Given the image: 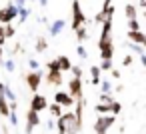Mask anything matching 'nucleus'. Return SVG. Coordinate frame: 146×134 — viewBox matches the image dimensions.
<instances>
[{"mask_svg":"<svg viewBox=\"0 0 146 134\" xmlns=\"http://www.w3.org/2000/svg\"><path fill=\"white\" fill-rule=\"evenodd\" d=\"M114 122H116V116H112V114L98 116V118H96V122H94V132H96V134H106V132H108V128H110Z\"/></svg>","mask_w":146,"mask_h":134,"instance_id":"f257e3e1","label":"nucleus"},{"mask_svg":"<svg viewBox=\"0 0 146 134\" xmlns=\"http://www.w3.org/2000/svg\"><path fill=\"white\" fill-rule=\"evenodd\" d=\"M30 16V10L24 6V8H18V24H22V22H26V18Z\"/></svg>","mask_w":146,"mask_h":134,"instance_id":"4be33fe9","label":"nucleus"},{"mask_svg":"<svg viewBox=\"0 0 146 134\" xmlns=\"http://www.w3.org/2000/svg\"><path fill=\"white\" fill-rule=\"evenodd\" d=\"M38 124H40V116L34 110H28V114H26V134H32L34 126H38Z\"/></svg>","mask_w":146,"mask_h":134,"instance_id":"9d476101","label":"nucleus"},{"mask_svg":"<svg viewBox=\"0 0 146 134\" xmlns=\"http://www.w3.org/2000/svg\"><path fill=\"white\" fill-rule=\"evenodd\" d=\"M8 118H10V124L16 128V126H18V102H10V112H8Z\"/></svg>","mask_w":146,"mask_h":134,"instance_id":"2eb2a0df","label":"nucleus"},{"mask_svg":"<svg viewBox=\"0 0 146 134\" xmlns=\"http://www.w3.org/2000/svg\"><path fill=\"white\" fill-rule=\"evenodd\" d=\"M46 108H48L46 98H44L42 94H34V96H32V100H30V110H34V112L38 114L40 110H46Z\"/></svg>","mask_w":146,"mask_h":134,"instance_id":"6e6552de","label":"nucleus"},{"mask_svg":"<svg viewBox=\"0 0 146 134\" xmlns=\"http://www.w3.org/2000/svg\"><path fill=\"white\" fill-rule=\"evenodd\" d=\"M70 70H72V74H74V78H82V68H80V66H72Z\"/></svg>","mask_w":146,"mask_h":134,"instance_id":"f704fd0d","label":"nucleus"},{"mask_svg":"<svg viewBox=\"0 0 146 134\" xmlns=\"http://www.w3.org/2000/svg\"><path fill=\"white\" fill-rule=\"evenodd\" d=\"M90 76H92V80H90L92 86H98V84H100V68H98V66H92V68H90Z\"/></svg>","mask_w":146,"mask_h":134,"instance_id":"6ab92c4d","label":"nucleus"},{"mask_svg":"<svg viewBox=\"0 0 146 134\" xmlns=\"http://www.w3.org/2000/svg\"><path fill=\"white\" fill-rule=\"evenodd\" d=\"M106 134H108V132H106Z\"/></svg>","mask_w":146,"mask_h":134,"instance_id":"49530a36","label":"nucleus"},{"mask_svg":"<svg viewBox=\"0 0 146 134\" xmlns=\"http://www.w3.org/2000/svg\"><path fill=\"white\" fill-rule=\"evenodd\" d=\"M0 134H10L8 132V126H2V132H0Z\"/></svg>","mask_w":146,"mask_h":134,"instance_id":"37998d69","label":"nucleus"},{"mask_svg":"<svg viewBox=\"0 0 146 134\" xmlns=\"http://www.w3.org/2000/svg\"><path fill=\"white\" fill-rule=\"evenodd\" d=\"M46 126H48V130H52V128H54V122H52V120H48V122H46Z\"/></svg>","mask_w":146,"mask_h":134,"instance_id":"79ce46f5","label":"nucleus"},{"mask_svg":"<svg viewBox=\"0 0 146 134\" xmlns=\"http://www.w3.org/2000/svg\"><path fill=\"white\" fill-rule=\"evenodd\" d=\"M4 68H6V72H14L16 70V62H14V58H8V60H2L0 62Z\"/></svg>","mask_w":146,"mask_h":134,"instance_id":"412c9836","label":"nucleus"},{"mask_svg":"<svg viewBox=\"0 0 146 134\" xmlns=\"http://www.w3.org/2000/svg\"><path fill=\"white\" fill-rule=\"evenodd\" d=\"M50 114H52L54 118H60V116H62V108H60L58 104H50Z\"/></svg>","mask_w":146,"mask_h":134,"instance_id":"cd10ccee","label":"nucleus"},{"mask_svg":"<svg viewBox=\"0 0 146 134\" xmlns=\"http://www.w3.org/2000/svg\"><path fill=\"white\" fill-rule=\"evenodd\" d=\"M54 104H58L60 108L64 106V108H70L72 104H74V100L68 96V92H62V90H58L56 94H54Z\"/></svg>","mask_w":146,"mask_h":134,"instance_id":"1a4fd4ad","label":"nucleus"},{"mask_svg":"<svg viewBox=\"0 0 146 134\" xmlns=\"http://www.w3.org/2000/svg\"><path fill=\"white\" fill-rule=\"evenodd\" d=\"M120 110H122V106H120V102H114V104H110V106H108V112H110L112 116H116V114H120Z\"/></svg>","mask_w":146,"mask_h":134,"instance_id":"bb28decb","label":"nucleus"},{"mask_svg":"<svg viewBox=\"0 0 146 134\" xmlns=\"http://www.w3.org/2000/svg\"><path fill=\"white\" fill-rule=\"evenodd\" d=\"M84 22H86V16L82 12L80 0H74V2H72V28L78 30L80 26H84Z\"/></svg>","mask_w":146,"mask_h":134,"instance_id":"f03ea898","label":"nucleus"},{"mask_svg":"<svg viewBox=\"0 0 146 134\" xmlns=\"http://www.w3.org/2000/svg\"><path fill=\"white\" fill-rule=\"evenodd\" d=\"M18 16V8L12 4V2H8L6 6H2V8H0V24H10L14 18Z\"/></svg>","mask_w":146,"mask_h":134,"instance_id":"7ed1b4c3","label":"nucleus"},{"mask_svg":"<svg viewBox=\"0 0 146 134\" xmlns=\"http://www.w3.org/2000/svg\"><path fill=\"white\" fill-rule=\"evenodd\" d=\"M124 14H126V18H128V20H136V18H138V8L130 2V4H126V6H124Z\"/></svg>","mask_w":146,"mask_h":134,"instance_id":"f3484780","label":"nucleus"},{"mask_svg":"<svg viewBox=\"0 0 146 134\" xmlns=\"http://www.w3.org/2000/svg\"><path fill=\"white\" fill-rule=\"evenodd\" d=\"M100 58L102 60H112L114 58V44H106L100 48Z\"/></svg>","mask_w":146,"mask_h":134,"instance_id":"dca6fc26","label":"nucleus"},{"mask_svg":"<svg viewBox=\"0 0 146 134\" xmlns=\"http://www.w3.org/2000/svg\"><path fill=\"white\" fill-rule=\"evenodd\" d=\"M46 80H48V84H50V86H62V82H64L62 72H60V70H48Z\"/></svg>","mask_w":146,"mask_h":134,"instance_id":"9b49d317","label":"nucleus"},{"mask_svg":"<svg viewBox=\"0 0 146 134\" xmlns=\"http://www.w3.org/2000/svg\"><path fill=\"white\" fill-rule=\"evenodd\" d=\"M28 66H30V72H34V70H40V62H38L36 58H28Z\"/></svg>","mask_w":146,"mask_h":134,"instance_id":"2f4dec72","label":"nucleus"},{"mask_svg":"<svg viewBox=\"0 0 146 134\" xmlns=\"http://www.w3.org/2000/svg\"><path fill=\"white\" fill-rule=\"evenodd\" d=\"M76 38H78V40H80V42H84V40H86V38H88V30H86V28H84V26H80V28H78V30H76Z\"/></svg>","mask_w":146,"mask_h":134,"instance_id":"a878e982","label":"nucleus"},{"mask_svg":"<svg viewBox=\"0 0 146 134\" xmlns=\"http://www.w3.org/2000/svg\"><path fill=\"white\" fill-rule=\"evenodd\" d=\"M48 70H58V64H56V60H50V62H48Z\"/></svg>","mask_w":146,"mask_h":134,"instance_id":"58836bf2","label":"nucleus"},{"mask_svg":"<svg viewBox=\"0 0 146 134\" xmlns=\"http://www.w3.org/2000/svg\"><path fill=\"white\" fill-rule=\"evenodd\" d=\"M56 126H58V134H66V118H64V112H62V116L58 118Z\"/></svg>","mask_w":146,"mask_h":134,"instance_id":"b1692460","label":"nucleus"},{"mask_svg":"<svg viewBox=\"0 0 146 134\" xmlns=\"http://www.w3.org/2000/svg\"><path fill=\"white\" fill-rule=\"evenodd\" d=\"M126 46L130 50H134L136 54H144V46H138V44H132V42H126Z\"/></svg>","mask_w":146,"mask_h":134,"instance_id":"7c9ffc66","label":"nucleus"},{"mask_svg":"<svg viewBox=\"0 0 146 134\" xmlns=\"http://www.w3.org/2000/svg\"><path fill=\"white\" fill-rule=\"evenodd\" d=\"M76 54H78V56H80V58H82V60H84V58H86V56H88V52H86V48H84V46H82V44H80V46H78V48H76Z\"/></svg>","mask_w":146,"mask_h":134,"instance_id":"72a5a7b5","label":"nucleus"},{"mask_svg":"<svg viewBox=\"0 0 146 134\" xmlns=\"http://www.w3.org/2000/svg\"><path fill=\"white\" fill-rule=\"evenodd\" d=\"M98 68L100 70H112V60H102Z\"/></svg>","mask_w":146,"mask_h":134,"instance_id":"473e14b6","label":"nucleus"},{"mask_svg":"<svg viewBox=\"0 0 146 134\" xmlns=\"http://www.w3.org/2000/svg\"><path fill=\"white\" fill-rule=\"evenodd\" d=\"M100 92L102 94H112V84L108 80H100Z\"/></svg>","mask_w":146,"mask_h":134,"instance_id":"5701e85b","label":"nucleus"},{"mask_svg":"<svg viewBox=\"0 0 146 134\" xmlns=\"http://www.w3.org/2000/svg\"><path fill=\"white\" fill-rule=\"evenodd\" d=\"M12 4H14L16 8H24V4H26V0H12Z\"/></svg>","mask_w":146,"mask_h":134,"instance_id":"4c0bfd02","label":"nucleus"},{"mask_svg":"<svg viewBox=\"0 0 146 134\" xmlns=\"http://www.w3.org/2000/svg\"><path fill=\"white\" fill-rule=\"evenodd\" d=\"M64 28H66V20L58 18V20H54V22L50 24V28H48V30H50V36H52V38H56V36H60V34H62V30H64Z\"/></svg>","mask_w":146,"mask_h":134,"instance_id":"f8f14e48","label":"nucleus"},{"mask_svg":"<svg viewBox=\"0 0 146 134\" xmlns=\"http://www.w3.org/2000/svg\"><path fill=\"white\" fill-rule=\"evenodd\" d=\"M38 2H40V6H46V4H48V0H38Z\"/></svg>","mask_w":146,"mask_h":134,"instance_id":"c03bdc74","label":"nucleus"},{"mask_svg":"<svg viewBox=\"0 0 146 134\" xmlns=\"http://www.w3.org/2000/svg\"><path fill=\"white\" fill-rule=\"evenodd\" d=\"M112 76H114V78H116V80H118V78H120V72H118V70H114V68H112Z\"/></svg>","mask_w":146,"mask_h":134,"instance_id":"a19ab883","label":"nucleus"},{"mask_svg":"<svg viewBox=\"0 0 146 134\" xmlns=\"http://www.w3.org/2000/svg\"><path fill=\"white\" fill-rule=\"evenodd\" d=\"M0 62H2V46H0Z\"/></svg>","mask_w":146,"mask_h":134,"instance_id":"a18cd8bd","label":"nucleus"},{"mask_svg":"<svg viewBox=\"0 0 146 134\" xmlns=\"http://www.w3.org/2000/svg\"><path fill=\"white\" fill-rule=\"evenodd\" d=\"M2 94H4V98H6L8 102H16V94L12 92V88H10L8 84H4V90H2Z\"/></svg>","mask_w":146,"mask_h":134,"instance_id":"aec40b11","label":"nucleus"},{"mask_svg":"<svg viewBox=\"0 0 146 134\" xmlns=\"http://www.w3.org/2000/svg\"><path fill=\"white\" fill-rule=\"evenodd\" d=\"M14 34H16L14 26H12V24H4V36H6V38H12Z\"/></svg>","mask_w":146,"mask_h":134,"instance_id":"c756f323","label":"nucleus"},{"mask_svg":"<svg viewBox=\"0 0 146 134\" xmlns=\"http://www.w3.org/2000/svg\"><path fill=\"white\" fill-rule=\"evenodd\" d=\"M128 38L132 44H138V46H144L146 44V36L142 30H136V32H128Z\"/></svg>","mask_w":146,"mask_h":134,"instance_id":"ddd939ff","label":"nucleus"},{"mask_svg":"<svg viewBox=\"0 0 146 134\" xmlns=\"http://www.w3.org/2000/svg\"><path fill=\"white\" fill-rule=\"evenodd\" d=\"M68 96H70L72 100L84 98V94H82V78H72V80L68 82Z\"/></svg>","mask_w":146,"mask_h":134,"instance_id":"20e7f679","label":"nucleus"},{"mask_svg":"<svg viewBox=\"0 0 146 134\" xmlns=\"http://www.w3.org/2000/svg\"><path fill=\"white\" fill-rule=\"evenodd\" d=\"M4 42H6V36H4V26L0 24V46H2Z\"/></svg>","mask_w":146,"mask_h":134,"instance_id":"e433bc0d","label":"nucleus"},{"mask_svg":"<svg viewBox=\"0 0 146 134\" xmlns=\"http://www.w3.org/2000/svg\"><path fill=\"white\" fill-rule=\"evenodd\" d=\"M46 46H48V42H46V38H36V52H44L46 50Z\"/></svg>","mask_w":146,"mask_h":134,"instance_id":"393cba45","label":"nucleus"},{"mask_svg":"<svg viewBox=\"0 0 146 134\" xmlns=\"http://www.w3.org/2000/svg\"><path fill=\"white\" fill-rule=\"evenodd\" d=\"M136 8H146V0H138V4H136Z\"/></svg>","mask_w":146,"mask_h":134,"instance_id":"ea45409f","label":"nucleus"},{"mask_svg":"<svg viewBox=\"0 0 146 134\" xmlns=\"http://www.w3.org/2000/svg\"><path fill=\"white\" fill-rule=\"evenodd\" d=\"M42 70H34V72H28L26 74V84H28V88L32 90V92H36L38 88H40V82H42Z\"/></svg>","mask_w":146,"mask_h":134,"instance_id":"0eeeda50","label":"nucleus"},{"mask_svg":"<svg viewBox=\"0 0 146 134\" xmlns=\"http://www.w3.org/2000/svg\"><path fill=\"white\" fill-rule=\"evenodd\" d=\"M116 100H114V96L112 94H100L98 96V104L100 106H110V104H114Z\"/></svg>","mask_w":146,"mask_h":134,"instance_id":"a211bd4d","label":"nucleus"},{"mask_svg":"<svg viewBox=\"0 0 146 134\" xmlns=\"http://www.w3.org/2000/svg\"><path fill=\"white\" fill-rule=\"evenodd\" d=\"M136 30H140L138 18H136V20H128V32H136Z\"/></svg>","mask_w":146,"mask_h":134,"instance_id":"c85d7f7f","label":"nucleus"},{"mask_svg":"<svg viewBox=\"0 0 146 134\" xmlns=\"http://www.w3.org/2000/svg\"><path fill=\"white\" fill-rule=\"evenodd\" d=\"M130 64H132V54H126L122 58V66H130Z\"/></svg>","mask_w":146,"mask_h":134,"instance_id":"c9c22d12","label":"nucleus"},{"mask_svg":"<svg viewBox=\"0 0 146 134\" xmlns=\"http://www.w3.org/2000/svg\"><path fill=\"white\" fill-rule=\"evenodd\" d=\"M106 44H114V40H112V22H104V24H102L98 48H102V46H106Z\"/></svg>","mask_w":146,"mask_h":134,"instance_id":"423d86ee","label":"nucleus"},{"mask_svg":"<svg viewBox=\"0 0 146 134\" xmlns=\"http://www.w3.org/2000/svg\"><path fill=\"white\" fill-rule=\"evenodd\" d=\"M56 64H58V70H60V72H64V70L68 72V70L72 68V62H70V58H68V56H64V54H60V56L56 58Z\"/></svg>","mask_w":146,"mask_h":134,"instance_id":"4468645a","label":"nucleus"},{"mask_svg":"<svg viewBox=\"0 0 146 134\" xmlns=\"http://www.w3.org/2000/svg\"><path fill=\"white\" fill-rule=\"evenodd\" d=\"M64 118H66V134H78L82 122L74 116V112H64Z\"/></svg>","mask_w":146,"mask_h":134,"instance_id":"39448f33","label":"nucleus"}]
</instances>
